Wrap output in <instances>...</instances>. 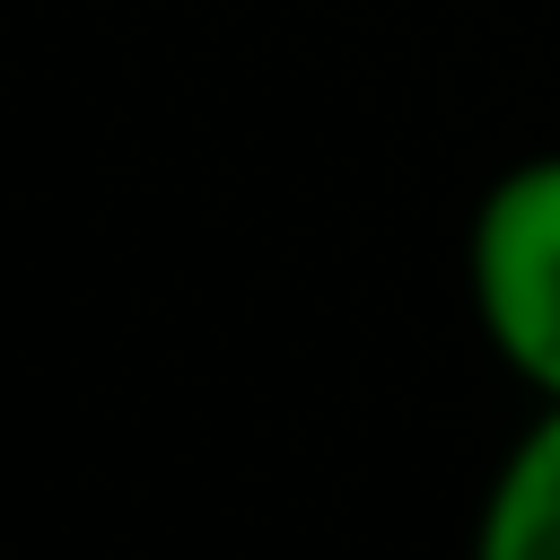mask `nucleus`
Masks as SVG:
<instances>
[{"mask_svg": "<svg viewBox=\"0 0 560 560\" xmlns=\"http://www.w3.org/2000/svg\"><path fill=\"white\" fill-rule=\"evenodd\" d=\"M464 298L490 359L542 402L560 394V149L490 175L464 228Z\"/></svg>", "mask_w": 560, "mask_h": 560, "instance_id": "nucleus-1", "label": "nucleus"}, {"mask_svg": "<svg viewBox=\"0 0 560 560\" xmlns=\"http://www.w3.org/2000/svg\"><path fill=\"white\" fill-rule=\"evenodd\" d=\"M472 551L481 560H560V394H542L534 420L490 464Z\"/></svg>", "mask_w": 560, "mask_h": 560, "instance_id": "nucleus-2", "label": "nucleus"}]
</instances>
